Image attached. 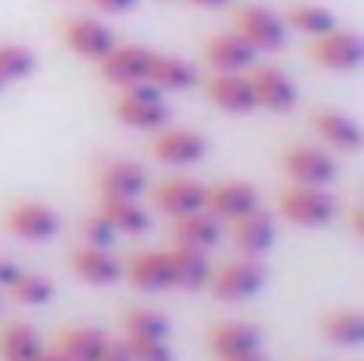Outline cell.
Returning <instances> with one entry per match:
<instances>
[{
    "label": "cell",
    "mask_w": 364,
    "mask_h": 361,
    "mask_svg": "<svg viewBox=\"0 0 364 361\" xmlns=\"http://www.w3.org/2000/svg\"><path fill=\"white\" fill-rule=\"evenodd\" d=\"M42 349L36 330L23 320H10L0 326V361H29Z\"/></svg>",
    "instance_id": "29"
},
{
    "label": "cell",
    "mask_w": 364,
    "mask_h": 361,
    "mask_svg": "<svg viewBox=\"0 0 364 361\" xmlns=\"http://www.w3.org/2000/svg\"><path fill=\"white\" fill-rule=\"evenodd\" d=\"M29 361H61V358H58L51 349H38V352H36V355H32Z\"/></svg>",
    "instance_id": "41"
},
{
    "label": "cell",
    "mask_w": 364,
    "mask_h": 361,
    "mask_svg": "<svg viewBox=\"0 0 364 361\" xmlns=\"http://www.w3.org/2000/svg\"><path fill=\"white\" fill-rule=\"evenodd\" d=\"M205 96L211 106H218L227 115L256 112V99H252L246 70H211V77L205 80Z\"/></svg>",
    "instance_id": "12"
},
{
    "label": "cell",
    "mask_w": 364,
    "mask_h": 361,
    "mask_svg": "<svg viewBox=\"0 0 364 361\" xmlns=\"http://www.w3.org/2000/svg\"><path fill=\"white\" fill-rule=\"evenodd\" d=\"M109 336L100 330V326H64V330L55 333L48 349L55 352L61 361H96L106 352Z\"/></svg>",
    "instance_id": "19"
},
{
    "label": "cell",
    "mask_w": 364,
    "mask_h": 361,
    "mask_svg": "<svg viewBox=\"0 0 364 361\" xmlns=\"http://www.w3.org/2000/svg\"><path fill=\"white\" fill-rule=\"evenodd\" d=\"M310 128L333 151H358L361 147V125L346 112H333V109L310 112Z\"/></svg>",
    "instance_id": "23"
},
{
    "label": "cell",
    "mask_w": 364,
    "mask_h": 361,
    "mask_svg": "<svg viewBox=\"0 0 364 361\" xmlns=\"http://www.w3.org/2000/svg\"><path fill=\"white\" fill-rule=\"evenodd\" d=\"M246 77H250L256 109H265L272 115H288L297 106V87L282 68H275V64H252L246 70Z\"/></svg>",
    "instance_id": "9"
},
{
    "label": "cell",
    "mask_w": 364,
    "mask_h": 361,
    "mask_svg": "<svg viewBox=\"0 0 364 361\" xmlns=\"http://www.w3.org/2000/svg\"><path fill=\"white\" fill-rule=\"evenodd\" d=\"M0 90H4V83H0Z\"/></svg>",
    "instance_id": "42"
},
{
    "label": "cell",
    "mask_w": 364,
    "mask_h": 361,
    "mask_svg": "<svg viewBox=\"0 0 364 361\" xmlns=\"http://www.w3.org/2000/svg\"><path fill=\"white\" fill-rule=\"evenodd\" d=\"M192 6H201V10H220V6H227L230 0H188Z\"/></svg>",
    "instance_id": "39"
},
{
    "label": "cell",
    "mask_w": 364,
    "mask_h": 361,
    "mask_svg": "<svg viewBox=\"0 0 364 361\" xmlns=\"http://www.w3.org/2000/svg\"><path fill=\"white\" fill-rule=\"evenodd\" d=\"M170 240L179 243V247L211 249L220 240V221L208 215L205 208L182 217H170Z\"/></svg>",
    "instance_id": "25"
},
{
    "label": "cell",
    "mask_w": 364,
    "mask_h": 361,
    "mask_svg": "<svg viewBox=\"0 0 364 361\" xmlns=\"http://www.w3.org/2000/svg\"><path fill=\"white\" fill-rule=\"evenodd\" d=\"M77 234H80V243L83 247H100V249H109L115 243V230L109 227V221L100 215V211H90V215L80 217V224H77Z\"/></svg>",
    "instance_id": "33"
},
{
    "label": "cell",
    "mask_w": 364,
    "mask_h": 361,
    "mask_svg": "<svg viewBox=\"0 0 364 361\" xmlns=\"http://www.w3.org/2000/svg\"><path fill=\"white\" fill-rule=\"evenodd\" d=\"M256 208H262L259 205V192L246 179H224V183L205 189V211L211 217H218V221L230 224L240 215H250Z\"/></svg>",
    "instance_id": "13"
},
{
    "label": "cell",
    "mask_w": 364,
    "mask_h": 361,
    "mask_svg": "<svg viewBox=\"0 0 364 361\" xmlns=\"http://www.w3.org/2000/svg\"><path fill=\"white\" fill-rule=\"evenodd\" d=\"M320 333L326 343L339 345V349H358L364 343V317L352 307L326 311L320 317Z\"/></svg>",
    "instance_id": "27"
},
{
    "label": "cell",
    "mask_w": 364,
    "mask_h": 361,
    "mask_svg": "<svg viewBox=\"0 0 364 361\" xmlns=\"http://www.w3.org/2000/svg\"><path fill=\"white\" fill-rule=\"evenodd\" d=\"M4 227L16 240L26 243H48L61 230V217L51 211V205L36 202V198H16L4 208Z\"/></svg>",
    "instance_id": "6"
},
{
    "label": "cell",
    "mask_w": 364,
    "mask_h": 361,
    "mask_svg": "<svg viewBox=\"0 0 364 361\" xmlns=\"http://www.w3.org/2000/svg\"><path fill=\"white\" fill-rule=\"evenodd\" d=\"M208 153V138L195 128H157L151 138V157L166 166H192Z\"/></svg>",
    "instance_id": "10"
},
{
    "label": "cell",
    "mask_w": 364,
    "mask_h": 361,
    "mask_svg": "<svg viewBox=\"0 0 364 361\" xmlns=\"http://www.w3.org/2000/svg\"><path fill=\"white\" fill-rule=\"evenodd\" d=\"M151 58H154V48L147 45H112L102 61H96L100 68V77L112 87H134V83H144L147 80V68H151Z\"/></svg>",
    "instance_id": "11"
},
{
    "label": "cell",
    "mask_w": 364,
    "mask_h": 361,
    "mask_svg": "<svg viewBox=\"0 0 364 361\" xmlns=\"http://www.w3.org/2000/svg\"><path fill=\"white\" fill-rule=\"evenodd\" d=\"M205 345L214 355V361L233 358V355H246V352L262 349V333H259V326L246 323V320H220V323L208 326Z\"/></svg>",
    "instance_id": "14"
},
{
    "label": "cell",
    "mask_w": 364,
    "mask_h": 361,
    "mask_svg": "<svg viewBox=\"0 0 364 361\" xmlns=\"http://www.w3.org/2000/svg\"><path fill=\"white\" fill-rule=\"evenodd\" d=\"M6 294H10L16 304L42 307V304H48V301L55 298V281H51L48 275H38V272H26V269H19V275L13 279V285L6 288Z\"/></svg>",
    "instance_id": "31"
},
{
    "label": "cell",
    "mask_w": 364,
    "mask_h": 361,
    "mask_svg": "<svg viewBox=\"0 0 364 361\" xmlns=\"http://www.w3.org/2000/svg\"><path fill=\"white\" fill-rule=\"evenodd\" d=\"M87 4L93 6L96 13H109V16H119V13L134 10V4H138V0H87Z\"/></svg>",
    "instance_id": "35"
},
{
    "label": "cell",
    "mask_w": 364,
    "mask_h": 361,
    "mask_svg": "<svg viewBox=\"0 0 364 361\" xmlns=\"http://www.w3.org/2000/svg\"><path fill=\"white\" fill-rule=\"evenodd\" d=\"M144 83H151V87L160 90V93H182V90H192L195 83H198V70L176 55L154 51Z\"/></svg>",
    "instance_id": "24"
},
{
    "label": "cell",
    "mask_w": 364,
    "mask_h": 361,
    "mask_svg": "<svg viewBox=\"0 0 364 361\" xmlns=\"http://www.w3.org/2000/svg\"><path fill=\"white\" fill-rule=\"evenodd\" d=\"M36 70V55L32 48L19 42H0V83H16Z\"/></svg>",
    "instance_id": "32"
},
{
    "label": "cell",
    "mask_w": 364,
    "mask_h": 361,
    "mask_svg": "<svg viewBox=\"0 0 364 361\" xmlns=\"http://www.w3.org/2000/svg\"><path fill=\"white\" fill-rule=\"evenodd\" d=\"M170 320L154 307H128L122 313V336L138 339H170Z\"/></svg>",
    "instance_id": "30"
},
{
    "label": "cell",
    "mask_w": 364,
    "mask_h": 361,
    "mask_svg": "<svg viewBox=\"0 0 364 361\" xmlns=\"http://www.w3.org/2000/svg\"><path fill=\"white\" fill-rule=\"evenodd\" d=\"M201 58L211 70H250L256 64V51L237 32H214L201 42Z\"/></svg>",
    "instance_id": "20"
},
{
    "label": "cell",
    "mask_w": 364,
    "mask_h": 361,
    "mask_svg": "<svg viewBox=\"0 0 364 361\" xmlns=\"http://www.w3.org/2000/svg\"><path fill=\"white\" fill-rule=\"evenodd\" d=\"M100 198H141L147 192V173L134 160H106L96 170Z\"/></svg>",
    "instance_id": "15"
},
{
    "label": "cell",
    "mask_w": 364,
    "mask_h": 361,
    "mask_svg": "<svg viewBox=\"0 0 364 361\" xmlns=\"http://www.w3.org/2000/svg\"><path fill=\"white\" fill-rule=\"evenodd\" d=\"M122 279L138 291H170V262L166 249H141L122 259Z\"/></svg>",
    "instance_id": "16"
},
{
    "label": "cell",
    "mask_w": 364,
    "mask_h": 361,
    "mask_svg": "<svg viewBox=\"0 0 364 361\" xmlns=\"http://www.w3.org/2000/svg\"><path fill=\"white\" fill-rule=\"evenodd\" d=\"M230 240L240 256H262L275 243V221L269 211L256 208L230 221Z\"/></svg>",
    "instance_id": "22"
},
{
    "label": "cell",
    "mask_w": 364,
    "mask_h": 361,
    "mask_svg": "<svg viewBox=\"0 0 364 361\" xmlns=\"http://www.w3.org/2000/svg\"><path fill=\"white\" fill-rule=\"evenodd\" d=\"M96 361H132V355H128V349L122 345V339H109L106 352H102Z\"/></svg>",
    "instance_id": "36"
},
{
    "label": "cell",
    "mask_w": 364,
    "mask_h": 361,
    "mask_svg": "<svg viewBox=\"0 0 364 361\" xmlns=\"http://www.w3.org/2000/svg\"><path fill=\"white\" fill-rule=\"evenodd\" d=\"M58 38L61 45L80 61H102V58L112 51L115 36L106 23L93 16H68L58 23Z\"/></svg>",
    "instance_id": "8"
},
{
    "label": "cell",
    "mask_w": 364,
    "mask_h": 361,
    "mask_svg": "<svg viewBox=\"0 0 364 361\" xmlns=\"http://www.w3.org/2000/svg\"><path fill=\"white\" fill-rule=\"evenodd\" d=\"M230 26L256 55L278 51L288 42V26H284L282 13H272L265 6H237L230 13Z\"/></svg>",
    "instance_id": "5"
},
{
    "label": "cell",
    "mask_w": 364,
    "mask_h": 361,
    "mask_svg": "<svg viewBox=\"0 0 364 361\" xmlns=\"http://www.w3.org/2000/svg\"><path fill=\"white\" fill-rule=\"evenodd\" d=\"M265 281H269V269L262 266V259L259 256H240V259L224 262L220 269H211L208 288L218 301L240 304V301L256 298L265 288Z\"/></svg>",
    "instance_id": "2"
},
{
    "label": "cell",
    "mask_w": 364,
    "mask_h": 361,
    "mask_svg": "<svg viewBox=\"0 0 364 361\" xmlns=\"http://www.w3.org/2000/svg\"><path fill=\"white\" fill-rule=\"evenodd\" d=\"M96 211L109 221V227L115 234H128V237H141L151 230V211L141 208L138 198H100Z\"/></svg>",
    "instance_id": "26"
},
{
    "label": "cell",
    "mask_w": 364,
    "mask_h": 361,
    "mask_svg": "<svg viewBox=\"0 0 364 361\" xmlns=\"http://www.w3.org/2000/svg\"><path fill=\"white\" fill-rule=\"evenodd\" d=\"M307 58L310 64L323 70H336V74H348V70H358L364 61V42L358 32L352 29H339L323 32L316 38H307Z\"/></svg>",
    "instance_id": "4"
},
{
    "label": "cell",
    "mask_w": 364,
    "mask_h": 361,
    "mask_svg": "<svg viewBox=\"0 0 364 361\" xmlns=\"http://www.w3.org/2000/svg\"><path fill=\"white\" fill-rule=\"evenodd\" d=\"M278 163H282V173L291 183H301V185H323V189H329V183H336V176H339L336 157L314 144L284 147Z\"/></svg>",
    "instance_id": "7"
},
{
    "label": "cell",
    "mask_w": 364,
    "mask_h": 361,
    "mask_svg": "<svg viewBox=\"0 0 364 361\" xmlns=\"http://www.w3.org/2000/svg\"><path fill=\"white\" fill-rule=\"evenodd\" d=\"M218 361H265V355H262V349H256V352H246V355H233V358H218Z\"/></svg>",
    "instance_id": "40"
},
{
    "label": "cell",
    "mask_w": 364,
    "mask_h": 361,
    "mask_svg": "<svg viewBox=\"0 0 364 361\" xmlns=\"http://www.w3.org/2000/svg\"><path fill=\"white\" fill-rule=\"evenodd\" d=\"M112 115L128 128H138V131H157V128L166 125L170 109H166L160 90H154L151 83H134V87L119 90V96L112 99Z\"/></svg>",
    "instance_id": "3"
},
{
    "label": "cell",
    "mask_w": 364,
    "mask_h": 361,
    "mask_svg": "<svg viewBox=\"0 0 364 361\" xmlns=\"http://www.w3.org/2000/svg\"><path fill=\"white\" fill-rule=\"evenodd\" d=\"M122 345L128 349L132 361H173L170 339H138V336H122Z\"/></svg>",
    "instance_id": "34"
},
{
    "label": "cell",
    "mask_w": 364,
    "mask_h": 361,
    "mask_svg": "<svg viewBox=\"0 0 364 361\" xmlns=\"http://www.w3.org/2000/svg\"><path fill=\"white\" fill-rule=\"evenodd\" d=\"M282 19H284V26H288V32H301V36H307V38L333 32L336 26H339L333 10L316 6V4H288L282 10Z\"/></svg>",
    "instance_id": "28"
},
{
    "label": "cell",
    "mask_w": 364,
    "mask_h": 361,
    "mask_svg": "<svg viewBox=\"0 0 364 361\" xmlns=\"http://www.w3.org/2000/svg\"><path fill=\"white\" fill-rule=\"evenodd\" d=\"M68 269L74 279H80L83 285H93V288H102V285H115L122 279V259H115L109 249H100V247H74L68 256Z\"/></svg>",
    "instance_id": "17"
},
{
    "label": "cell",
    "mask_w": 364,
    "mask_h": 361,
    "mask_svg": "<svg viewBox=\"0 0 364 361\" xmlns=\"http://www.w3.org/2000/svg\"><path fill=\"white\" fill-rule=\"evenodd\" d=\"M166 262H170L173 288H179V291H201V288H208V279H211L208 249H192V247L173 243L166 249Z\"/></svg>",
    "instance_id": "21"
},
{
    "label": "cell",
    "mask_w": 364,
    "mask_h": 361,
    "mask_svg": "<svg viewBox=\"0 0 364 361\" xmlns=\"http://www.w3.org/2000/svg\"><path fill=\"white\" fill-rule=\"evenodd\" d=\"M205 189L208 185H201L198 179L170 176L151 192V198H154V208H160L166 217H182L205 208Z\"/></svg>",
    "instance_id": "18"
},
{
    "label": "cell",
    "mask_w": 364,
    "mask_h": 361,
    "mask_svg": "<svg viewBox=\"0 0 364 361\" xmlns=\"http://www.w3.org/2000/svg\"><path fill=\"white\" fill-rule=\"evenodd\" d=\"M348 234H352L355 240H361V237H364V217H361L358 205H352V208H348Z\"/></svg>",
    "instance_id": "38"
},
{
    "label": "cell",
    "mask_w": 364,
    "mask_h": 361,
    "mask_svg": "<svg viewBox=\"0 0 364 361\" xmlns=\"http://www.w3.org/2000/svg\"><path fill=\"white\" fill-rule=\"evenodd\" d=\"M16 275H19V266H16V262L6 259V256H0V288H4V291L13 285V279H16Z\"/></svg>",
    "instance_id": "37"
},
{
    "label": "cell",
    "mask_w": 364,
    "mask_h": 361,
    "mask_svg": "<svg viewBox=\"0 0 364 361\" xmlns=\"http://www.w3.org/2000/svg\"><path fill=\"white\" fill-rule=\"evenodd\" d=\"M278 215L294 227H323L339 215V202L323 185L288 183L278 189Z\"/></svg>",
    "instance_id": "1"
}]
</instances>
